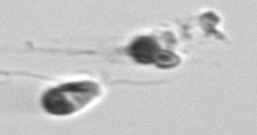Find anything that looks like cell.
Instances as JSON below:
<instances>
[{"instance_id":"obj_1","label":"cell","mask_w":257,"mask_h":135,"mask_svg":"<svg viewBox=\"0 0 257 135\" xmlns=\"http://www.w3.org/2000/svg\"><path fill=\"white\" fill-rule=\"evenodd\" d=\"M99 95V86L93 82H74L50 89L42 98L43 108L57 116H66L87 106Z\"/></svg>"},{"instance_id":"obj_2","label":"cell","mask_w":257,"mask_h":135,"mask_svg":"<svg viewBox=\"0 0 257 135\" xmlns=\"http://www.w3.org/2000/svg\"><path fill=\"white\" fill-rule=\"evenodd\" d=\"M160 50V45L152 37L136 38L127 48L128 54L141 64L155 63V58Z\"/></svg>"},{"instance_id":"obj_3","label":"cell","mask_w":257,"mask_h":135,"mask_svg":"<svg viewBox=\"0 0 257 135\" xmlns=\"http://www.w3.org/2000/svg\"><path fill=\"white\" fill-rule=\"evenodd\" d=\"M179 63V56H176L175 54L166 50H160L155 58V64L157 66L162 68V69H170V68H174L178 66Z\"/></svg>"}]
</instances>
